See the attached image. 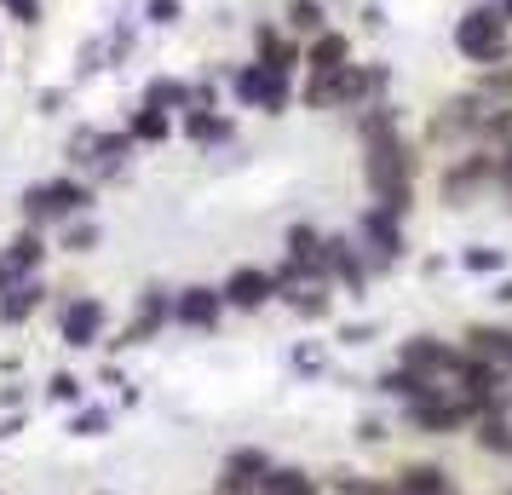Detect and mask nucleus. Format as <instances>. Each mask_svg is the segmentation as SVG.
I'll use <instances>...</instances> for the list:
<instances>
[{
  "mask_svg": "<svg viewBox=\"0 0 512 495\" xmlns=\"http://www.w3.org/2000/svg\"><path fill=\"white\" fill-rule=\"evenodd\" d=\"M357 144H363V190L374 208L409 219L415 213V144L403 133L392 98L357 110Z\"/></svg>",
  "mask_w": 512,
  "mask_h": 495,
  "instance_id": "nucleus-1",
  "label": "nucleus"
},
{
  "mask_svg": "<svg viewBox=\"0 0 512 495\" xmlns=\"http://www.w3.org/2000/svg\"><path fill=\"white\" fill-rule=\"evenodd\" d=\"M98 208V185L93 179H81V173H58V179H41V185H29L18 196V213H24V225L35 231H58V225H70L81 213Z\"/></svg>",
  "mask_w": 512,
  "mask_h": 495,
  "instance_id": "nucleus-2",
  "label": "nucleus"
},
{
  "mask_svg": "<svg viewBox=\"0 0 512 495\" xmlns=\"http://www.w3.org/2000/svg\"><path fill=\"white\" fill-rule=\"evenodd\" d=\"M455 52H461L466 64H478V70H495V64L512 58V24L501 18L495 0L489 6H466L461 18H455Z\"/></svg>",
  "mask_w": 512,
  "mask_h": 495,
  "instance_id": "nucleus-3",
  "label": "nucleus"
},
{
  "mask_svg": "<svg viewBox=\"0 0 512 495\" xmlns=\"http://www.w3.org/2000/svg\"><path fill=\"white\" fill-rule=\"evenodd\" d=\"M484 409L472 398H461V392H432V398H415L403 403V421H409V432H420V438H455V432H472V421H478Z\"/></svg>",
  "mask_w": 512,
  "mask_h": 495,
  "instance_id": "nucleus-4",
  "label": "nucleus"
},
{
  "mask_svg": "<svg viewBox=\"0 0 512 495\" xmlns=\"http://www.w3.org/2000/svg\"><path fill=\"white\" fill-rule=\"evenodd\" d=\"M357 248H363V260H369V277H386L397 265L409 260V231H403V219L386 208H363L357 219Z\"/></svg>",
  "mask_w": 512,
  "mask_h": 495,
  "instance_id": "nucleus-5",
  "label": "nucleus"
},
{
  "mask_svg": "<svg viewBox=\"0 0 512 495\" xmlns=\"http://www.w3.org/2000/svg\"><path fill=\"white\" fill-rule=\"evenodd\" d=\"M225 87H231V98L242 104V110H259V116H282L288 104H294V75H277L265 70V64H236L231 75H225Z\"/></svg>",
  "mask_w": 512,
  "mask_h": 495,
  "instance_id": "nucleus-6",
  "label": "nucleus"
},
{
  "mask_svg": "<svg viewBox=\"0 0 512 495\" xmlns=\"http://www.w3.org/2000/svg\"><path fill=\"white\" fill-rule=\"evenodd\" d=\"M495 185V150L489 144H466L455 162L443 167V179H438V196L449 202V208H466L478 190Z\"/></svg>",
  "mask_w": 512,
  "mask_h": 495,
  "instance_id": "nucleus-7",
  "label": "nucleus"
},
{
  "mask_svg": "<svg viewBox=\"0 0 512 495\" xmlns=\"http://www.w3.org/2000/svg\"><path fill=\"white\" fill-rule=\"evenodd\" d=\"M52 260V236L35 231V225H24L18 236H6L0 242V294L6 288L29 283V277H41V265Z\"/></svg>",
  "mask_w": 512,
  "mask_h": 495,
  "instance_id": "nucleus-8",
  "label": "nucleus"
},
{
  "mask_svg": "<svg viewBox=\"0 0 512 495\" xmlns=\"http://www.w3.org/2000/svg\"><path fill=\"white\" fill-rule=\"evenodd\" d=\"M110 329V306L98 300V294H75L58 306V340L70 346V352H93L98 340Z\"/></svg>",
  "mask_w": 512,
  "mask_h": 495,
  "instance_id": "nucleus-9",
  "label": "nucleus"
},
{
  "mask_svg": "<svg viewBox=\"0 0 512 495\" xmlns=\"http://www.w3.org/2000/svg\"><path fill=\"white\" fill-rule=\"evenodd\" d=\"M397 363L415 369V375H426V380H438V386H449L455 363H461V340H443V334H409V340L397 346Z\"/></svg>",
  "mask_w": 512,
  "mask_h": 495,
  "instance_id": "nucleus-10",
  "label": "nucleus"
},
{
  "mask_svg": "<svg viewBox=\"0 0 512 495\" xmlns=\"http://www.w3.org/2000/svg\"><path fill=\"white\" fill-rule=\"evenodd\" d=\"M173 323L190 334H213L219 323H225V294H219V283H185L173 288Z\"/></svg>",
  "mask_w": 512,
  "mask_h": 495,
  "instance_id": "nucleus-11",
  "label": "nucleus"
},
{
  "mask_svg": "<svg viewBox=\"0 0 512 495\" xmlns=\"http://www.w3.org/2000/svg\"><path fill=\"white\" fill-rule=\"evenodd\" d=\"M282 260L300 271L305 283H328V231H317L311 219L282 231Z\"/></svg>",
  "mask_w": 512,
  "mask_h": 495,
  "instance_id": "nucleus-12",
  "label": "nucleus"
},
{
  "mask_svg": "<svg viewBox=\"0 0 512 495\" xmlns=\"http://www.w3.org/2000/svg\"><path fill=\"white\" fill-rule=\"evenodd\" d=\"M167 323H173V288H144L139 306H133V323H127L110 346H116V352H127V346H150Z\"/></svg>",
  "mask_w": 512,
  "mask_h": 495,
  "instance_id": "nucleus-13",
  "label": "nucleus"
},
{
  "mask_svg": "<svg viewBox=\"0 0 512 495\" xmlns=\"http://www.w3.org/2000/svg\"><path fill=\"white\" fill-rule=\"evenodd\" d=\"M225 294V311H242V317H254L277 300V288H271V265H231V277L219 283Z\"/></svg>",
  "mask_w": 512,
  "mask_h": 495,
  "instance_id": "nucleus-14",
  "label": "nucleus"
},
{
  "mask_svg": "<svg viewBox=\"0 0 512 495\" xmlns=\"http://www.w3.org/2000/svg\"><path fill=\"white\" fill-rule=\"evenodd\" d=\"M271 467H277V461H271L259 444H242V449L225 455V467H219V484H213V490L219 495H259V484H265V472Z\"/></svg>",
  "mask_w": 512,
  "mask_h": 495,
  "instance_id": "nucleus-15",
  "label": "nucleus"
},
{
  "mask_svg": "<svg viewBox=\"0 0 512 495\" xmlns=\"http://www.w3.org/2000/svg\"><path fill=\"white\" fill-rule=\"evenodd\" d=\"M328 283L351 294V300H363L369 294V260H363V248H357V236H328Z\"/></svg>",
  "mask_w": 512,
  "mask_h": 495,
  "instance_id": "nucleus-16",
  "label": "nucleus"
},
{
  "mask_svg": "<svg viewBox=\"0 0 512 495\" xmlns=\"http://www.w3.org/2000/svg\"><path fill=\"white\" fill-rule=\"evenodd\" d=\"M300 58H305V41H294L282 24H254V64H265V70H277V75H294L300 70Z\"/></svg>",
  "mask_w": 512,
  "mask_h": 495,
  "instance_id": "nucleus-17",
  "label": "nucleus"
},
{
  "mask_svg": "<svg viewBox=\"0 0 512 495\" xmlns=\"http://www.w3.org/2000/svg\"><path fill=\"white\" fill-rule=\"evenodd\" d=\"M346 64H357V58H351V35H346V29L328 24L323 35H311V41H305V58H300L305 75H323V81H328V75H340Z\"/></svg>",
  "mask_w": 512,
  "mask_h": 495,
  "instance_id": "nucleus-18",
  "label": "nucleus"
},
{
  "mask_svg": "<svg viewBox=\"0 0 512 495\" xmlns=\"http://www.w3.org/2000/svg\"><path fill=\"white\" fill-rule=\"evenodd\" d=\"M139 156V144L127 139V127H93V150H87V167H93L98 179H110L121 167Z\"/></svg>",
  "mask_w": 512,
  "mask_h": 495,
  "instance_id": "nucleus-19",
  "label": "nucleus"
},
{
  "mask_svg": "<svg viewBox=\"0 0 512 495\" xmlns=\"http://www.w3.org/2000/svg\"><path fill=\"white\" fill-rule=\"evenodd\" d=\"M179 133H185L190 144L213 150V144H231L236 139V116H231V110H219V104H213V110H185V116H179Z\"/></svg>",
  "mask_w": 512,
  "mask_h": 495,
  "instance_id": "nucleus-20",
  "label": "nucleus"
},
{
  "mask_svg": "<svg viewBox=\"0 0 512 495\" xmlns=\"http://www.w3.org/2000/svg\"><path fill=\"white\" fill-rule=\"evenodd\" d=\"M392 490L397 495H455V478L438 461H403L392 472Z\"/></svg>",
  "mask_w": 512,
  "mask_h": 495,
  "instance_id": "nucleus-21",
  "label": "nucleus"
},
{
  "mask_svg": "<svg viewBox=\"0 0 512 495\" xmlns=\"http://www.w3.org/2000/svg\"><path fill=\"white\" fill-rule=\"evenodd\" d=\"M461 352L484 357V363H495V369H507L512 375V329H501V323H466Z\"/></svg>",
  "mask_w": 512,
  "mask_h": 495,
  "instance_id": "nucleus-22",
  "label": "nucleus"
},
{
  "mask_svg": "<svg viewBox=\"0 0 512 495\" xmlns=\"http://www.w3.org/2000/svg\"><path fill=\"white\" fill-rule=\"evenodd\" d=\"M47 300H52V288L41 283V277H29V283L6 288V294H0V323H6V329H24V323H29L41 306H47Z\"/></svg>",
  "mask_w": 512,
  "mask_h": 495,
  "instance_id": "nucleus-23",
  "label": "nucleus"
},
{
  "mask_svg": "<svg viewBox=\"0 0 512 495\" xmlns=\"http://www.w3.org/2000/svg\"><path fill=\"white\" fill-rule=\"evenodd\" d=\"M259 495H328V490H323V478H317V472L294 467V461H277V467L265 472Z\"/></svg>",
  "mask_w": 512,
  "mask_h": 495,
  "instance_id": "nucleus-24",
  "label": "nucleus"
},
{
  "mask_svg": "<svg viewBox=\"0 0 512 495\" xmlns=\"http://www.w3.org/2000/svg\"><path fill=\"white\" fill-rule=\"evenodd\" d=\"M374 392H386V398H397V403H415V398H432V392H443V386L397 363V369H386V375L374 380Z\"/></svg>",
  "mask_w": 512,
  "mask_h": 495,
  "instance_id": "nucleus-25",
  "label": "nucleus"
},
{
  "mask_svg": "<svg viewBox=\"0 0 512 495\" xmlns=\"http://www.w3.org/2000/svg\"><path fill=\"white\" fill-rule=\"evenodd\" d=\"M127 139H133V144H167V139H173V116L139 98V110L127 116Z\"/></svg>",
  "mask_w": 512,
  "mask_h": 495,
  "instance_id": "nucleus-26",
  "label": "nucleus"
},
{
  "mask_svg": "<svg viewBox=\"0 0 512 495\" xmlns=\"http://www.w3.org/2000/svg\"><path fill=\"white\" fill-rule=\"evenodd\" d=\"M282 29H288V35H294V41H311V35H323L328 29V6L323 0H288V6H282Z\"/></svg>",
  "mask_w": 512,
  "mask_h": 495,
  "instance_id": "nucleus-27",
  "label": "nucleus"
},
{
  "mask_svg": "<svg viewBox=\"0 0 512 495\" xmlns=\"http://www.w3.org/2000/svg\"><path fill=\"white\" fill-rule=\"evenodd\" d=\"M472 444L484 449V455L512 461V415H478L472 421Z\"/></svg>",
  "mask_w": 512,
  "mask_h": 495,
  "instance_id": "nucleus-28",
  "label": "nucleus"
},
{
  "mask_svg": "<svg viewBox=\"0 0 512 495\" xmlns=\"http://www.w3.org/2000/svg\"><path fill=\"white\" fill-rule=\"evenodd\" d=\"M98 242H104V225H98L93 213H81V219H70V225H58V248H64V254H93Z\"/></svg>",
  "mask_w": 512,
  "mask_h": 495,
  "instance_id": "nucleus-29",
  "label": "nucleus"
},
{
  "mask_svg": "<svg viewBox=\"0 0 512 495\" xmlns=\"http://www.w3.org/2000/svg\"><path fill=\"white\" fill-rule=\"evenodd\" d=\"M288 311L294 317H305V323H323L328 311H334V283H305L294 300H288Z\"/></svg>",
  "mask_w": 512,
  "mask_h": 495,
  "instance_id": "nucleus-30",
  "label": "nucleus"
},
{
  "mask_svg": "<svg viewBox=\"0 0 512 495\" xmlns=\"http://www.w3.org/2000/svg\"><path fill=\"white\" fill-rule=\"evenodd\" d=\"M144 104H156V110H167V116H173V110L185 116V110H190V81H173V75H156V81L144 87Z\"/></svg>",
  "mask_w": 512,
  "mask_h": 495,
  "instance_id": "nucleus-31",
  "label": "nucleus"
},
{
  "mask_svg": "<svg viewBox=\"0 0 512 495\" xmlns=\"http://www.w3.org/2000/svg\"><path fill=\"white\" fill-rule=\"evenodd\" d=\"M461 271L466 277H501V271H507V248H489V242L461 248Z\"/></svg>",
  "mask_w": 512,
  "mask_h": 495,
  "instance_id": "nucleus-32",
  "label": "nucleus"
},
{
  "mask_svg": "<svg viewBox=\"0 0 512 495\" xmlns=\"http://www.w3.org/2000/svg\"><path fill=\"white\" fill-rule=\"evenodd\" d=\"M110 432V409H75L70 438H104Z\"/></svg>",
  "mask_w": 512,
  "mask_h": 495,
  "instance_id": "nucleus-33",
  "label": "nucleus"
},
{
  "mask_svg": "<svg viewBox=\"0 0 512 495\" xmlns=\"http://www.w3.org/2000/svg\"><path fill=\"white\" fill-rule=\"evenodd\" d=\"M0 12H6L18 29H41V18H47V6H41V0H0Z\"/></svg>",
  "mask_w": 512,
  "mask_h": 495,
  "instance_id": "nucleus-34",
  "label": "nucleus"
},
{
  "mask_svg": "<svg viewBox=\"0 0 512 495\" xmlns=\"http://www.w3.org/2000/svg\"><path fill=\"white\" fill-rule=\"evenodd\" d=\"M47 398L52 403H81V380H75L70 369H58V375L47 380Z\"/></svg>",
  "mask_w": 512,
  "mask_h": 495,
  "instance_id": "nucleus-35",
  "label": "nucleus"
},
{
  "mask_svg": "<svg viewBox=\"0 0 512 495\" xmlns=\"http://www.w3.org/2000/svg\"><path fill=\"white\" fill-rule=\"evenodd\" d=\"M179 0H144V24H156V29H167V24H179Z\"/></svg>",
  "mask_w": 512,
  "mask_h": 495,
  "instance_id": "nucleus-36",
  "label": "nucleus"
},
{
  "mask_svg": "<svg viewBox=\"0 0 512 495\" xmlns=\"http://www.w3.org/2000/svg\"><path fill=\"white\" fill-rule=\"evenodd\" d=\"M64 98H70L64 87H47V93L35 98V104H41V116H58V104H64Z\"/></svg>",
  "mask_w": 512,
  "mask_h": 495,
  "instance_id": "nucleus-37",
  "label": "nucleus"
},
{
  "mask_svg": "<svg viewBox=\"0 0 512 495\" xmlns=\"http://www.w3.org/2000/svg\"><path fill=\"white\" fill-rule=\"evenodd\" d=\"M357 438H363V444H380V438H386V426H380V421H357Z\"/></svg>",
  "mask_w": 512,
  "mask_h": 495,
  "instance_id": "nucleus-38",
  "label": "nucleus"
},
{
  "mask_svg": "<svg viewBox=\"0 0 512 495\" xmlns=\"http://www.w3.org/2000/svg\"><path fill=\"white\" fill-rule=\"evenodd\" d=\"M340 340H346V346H363V340H369V329H363V323H351V329H340Z\"/></svg>",
  "mask_w": 512,
  "mask_h": 495,
  "instance_id": "nucleus-39",
  "label": "nucleus"
},
{
  "mask_svg": "<svg viewBox=\"0 0 512 495\" xmlns=\"http://www.w3.org/2000/svg\"><path fill=\"white\" fill-rule=\"evenodd\" d=\"M24 432V415H12V421H0V438H18Z\"/></svg>",
  "mask_w": 512,
  "mask_h": 495,
  "instance_id": "nucleus-40",
  "label": "nucleus"
},
{
  "mask_svg": "<svg viewBox=\"0 0 512 495\" xmlns=\"http://www.w3.org/2000/svg\"><path fill=\"white\" fill-rule=\"evenodd\" d=\"M495 300H501V306H512V277H501V283H495Z\"/></svg>",
  "mask_w": 512,
  "mask_h": 495,
  "instance_id": "nucleus-41",
  "label": "nucleus"
},
{
  "mask_svg": "<svg viewBox=\"0 0 512 495\" xmlns=\"http://www.w3.org/2000/svg\"><path fill=\"white\" fill-rule=\"evenodd\" d=\"M495 6H501V18H507V24H512V0H495Z\"/></svg>",
  "mask_w": 512,
  "mask_h": 495,
  "instance_id": "nucleus-42",
  "label": "nucleus"
},
{
  "mask_svg": "<svg viewBox=\"0 0 512 495\" xmlns=\"http://www.w3.org/2000/svg\"><path fill=\"white\" fill-rule=\"evenodd\" d=\"M213 495H219V490H213Z\"/></svg>",
  "mask_w": 512,
  "mask_h": 495,
  "instance_id": "nucleus-43",
  "label": "nucleus"
},
{
  "mask_svg": "<svg viewBox=\"0 0 512 495\" xmlns=\"http://www.w3.org/2000/svg\"><path fill=\"white\" fill-rule=\"evenodd\" d=\"M507 495H512V490H507Z\"/></svg>",
  "mask_w": 512,
  "mask_h": 495,
  "instance_id": "nucleus-44",
  "label": "nucleus"
}]
</instances>
